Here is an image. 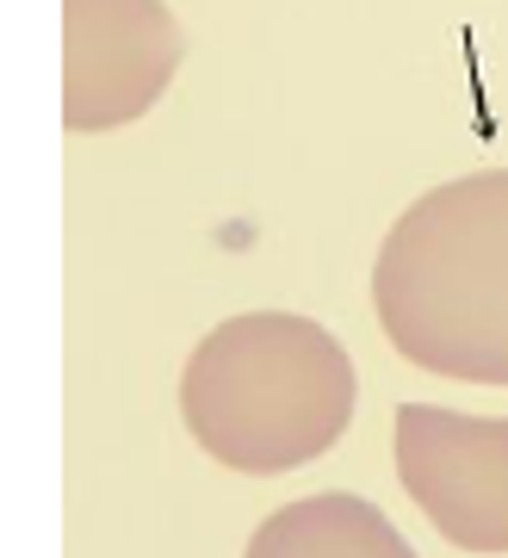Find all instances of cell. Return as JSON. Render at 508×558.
<instances>
[{
	"label": "cell",
	"instance_id": "3",
	"mask_svg": "<svg viewBox=\"0 0 508 558\" xmlns=\"http://www.w3.org/2000/svg\"><path fill=\"white\" fill-rule=\"evenodd\" d=\"M397 478L465 553H508V416L440 403L397 410Z\"/></svg>",
	"mask_w": 508,
	"mask_h": 558
},
{
	"label": "cell",
	"instance_id": "1",
	"mask_svg": "<svg viewBox=\"0 0 508 558\" xmlns=\"http://www.w3.org/2000/svg\"><path fill=\"white\" fill-rule=\"evenodd\" d=\"M372 311L434 379L508 385V168L434 186L385 230Z\"/></svg>",
	"mask_w": 508,
	"mask_h": 558
},
{
	"label": "cell",
	"instance_id": "2",
	"mask_svg": "<svg viewBox=\"0 0 508 558\" xmlns=\"http://www.w3.org/2000/svg\"><path fill=\"white\" fill-rule=\"evenodd\" d=\"M348 348L311 317L249 311L217 323L180 373V416L217 465L279 478L335 447L353 422Z\"/></svg>",
	"mask_w": 508,
	"mask_h": 558
},
{
	"label": "cell",
	"instance_id": "4",
	"mask_svg": "<svg viewBox=\"0 0 508 558\" xmlns=\"http://www.w3.org/2000/svg\"><path fill=\"white\" fill-rule=\"evenodd\" d=\"M62 119L69 131H118L137 124L168 94L186 32L161 0H62Z\"/></svg>",
	"mask_w": 508,
	"mask_h": 558
},
{
	"label": "cell",
	"instance_id": "5",
	"mask_svg": "<svg viewBox=\"0 0 508 558\" xmlns=\"http://www.w3.org/2000/svg\"><path fill=\"white\" fill-rule=\"evenodd\" d=\"M242 558H415V546L397 534L378 502L329 490L274 509L254 527Z\"/></svg>",
	"mask_w": 508,
	"mask_h": 558
}]
</instances>
